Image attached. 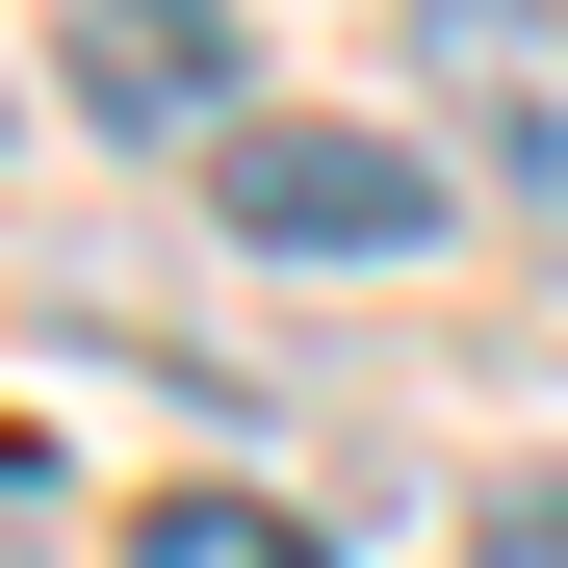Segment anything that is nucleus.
<instances>
[{"instance_id": "7ed1b4c3", "label": "nucleus", "mask_w": 568, "mask_h": 568, "mask_svg": "<svg viewBox=\"0 0 568 568\" xmlns=\"http://www.w3.org/2000/svg\"><path fill=\"white\" fill-rule=\"evenodd\" d=\"M78 130H233V0H52Z\"/></svg>"}, {"instance_id": "39448f33", "label": "nucleus", "mask_w": 568, "mask_h": 568, "mask_svg": "<svg viewBox=\"0 0 568 568\" xmlns=\"http://www.w3.org/2000/svg\"><path fill=\"white\" fill-rule=\"evenodd\" d=\"M465 568H568V491H542V465H517L491 517H465Z\"/></svg>"}, {"instance_id": "f03ea898", "label": "nucleus", "mask_w": 568, "mask_h": 568, "mask_svg": "<svg viewBox=\"0 0 568 568\" xmlns=\"http://www.w3.org/2000/svg\"><path fill=\"white\" fill-rule=\"evenodd\" d=\"M414 78H439L465 181H517V207L568 233V0H414Z\"/></svg>"}, {"instance_id": "423d86ee", "label": "nucleus", "mask_w": 568, "mask_h": 568, "mask_svg": "<svg viewBox=\"0 0 568 568\" xmlns=\"http://www.w3.org/2000/svg\"><path fill=\"white\" fill-rule=\"evenodd\" d=\"M0 568H52V465L27 439H0Z\"/></svg>"}, {"instance_id": "f257e3e1", "label": "nucleus", "mask_w": 568, "mask_h": 568, "mask_svg": "<svg viewBox=\"0 0 568 568\" xmlns=\"http://www.w3.org/2000/svg\"><path fill=\"white\" fill-rule=\"evenodd\" d=\"M207 207L258 258H414L439 233V155L414 130H207Z\"/></svg>"}, {"instance_id": "20e7f679", "label": "nucleus", "mask_w": 568, "mask_h": 568, "mask_svg": "<svg viewBox=\"0 0 568 568\" xmlns=\"http://www.w3.org/2000/svg\"><path fill=\"white\" fill-rule=\"evenodd\" d=\"M130 568H336V542L284 517V491H155V517H130Z\"/></svg>"}]
</instances>
